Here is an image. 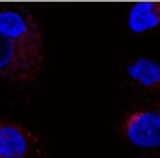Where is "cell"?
<instances>
[{"label":"cell","mask_w":160,"mask_h":158,"mask_svg":"<svg viewBox=\"0 0 160 158\" xmlns=\"http://www.w3.org/2000/svg\"><path fill=\"white\" fill-rule=\"evenodd\" d=\"M0 36L13 41L28 58L43 65V30L38 19L26 9H4L0 11Z\"/></svg>","instance_id":"1"},{"label":"cell","mask_w":160,"mask_h":158,"mask_svg":"<svg viewBox=\"0 0 160 158\" xmlns=\"http://www.w3.org/2000/svg\"><path fill=\"white\" fill-rule=\"evenodd\" d=\"M121 134L127 143L136 149H160V106H145L128 112L123 119Z\"/></svg>","instance_id":"2"},{"label":"cell","mask_w":160,"mask_h":158,"mask_svg":"<svg viewBox=\"0 0 160 158\" xmlns=\"http://www.w3.org/2000/svg\"><path fill=\"white\" fill-rule=\"evenodd\" d=\"M48 151L39 136L21 123L0 117V158H47Z\"/></svg>","instance_id":"3"},{"label":"cell","mask_w":160,"mask_h":158,"mask_svg":"<svg viewBox=\"0 0 160 158\" xmlns=\"http://www.w3.org/2000/svg\"><path fill=\"white\" fill-rule=\"evenodd\" d=\"M43 65L28 58L13 41L0 36V78L8 82H32L39 77Z\"/></svg>","instance_id":"4"},{"label":"cell","mask_w":160,"mask_h":158,"mask_svg":"<svg viewBox=\"0 0 160 158\" xmlns=\"http://www.w3.org/2000/svg\"><path fill=\"white\" fill-rule=\"evenodd\" d=\"M127 26L132 34H149L160 30V0L132 4L127 15Z\"/></svg>","instance_id":"5"},{"label":"cell","mask_w":160,"mask_h":158,"mask_svg":"<svg viewBox=\"0 0 160 158\" xmlns=\"http://www.w3.org/2000/svg\"><path fill=\"white\" fill-rule=\"evenodd\" d=\"M127 75L142 89L160 95V63L157 60L147 56L136 58L127 65Z\"/></svg>","instance_id":"6"}]
</instances>
